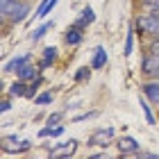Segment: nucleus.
Returning <instances> with one entry per match:
<instances>
[{
	"label": "nucleus",
	"mask_w": 159,
	"mask_h": 159,
	"mask_svg": "<svg viewBox=\"0 0 159 159\" xmlns=\"http://www.w3.org/2000/svg\"><path fill=\"white\" fill-rule=\"evenodd\" d=\"M116 148H118V152L125 155V157H129V155H139V152H141V143L136 141L134 136H120L118 143H116Z\"/></svg>",
	"instance_id": "4"
},
{
	"label": "nucleus",
	"mask_w": 159,
	"mask_h": 159,
	"mask_svg": "<svg viewBox=\"0 0 159 159\" xmlns=\"http://www.w3.org/2000/svg\"><path fill=\"white\" fill-rule=\"evenodd\" d=\"M77 146H80V143L75 139H68V141H61V143H57V146H52L48 155L50 157H73Z\"/></svg>",
	"instance_id": "3"
},
{
	"label": "nucleus",
	"mask_w": 159,
	"mask_h": 159,
	"mask_svg": "<svg viewBox=\"0 0 159 159\" xmlns=\"http://www.w3.org/2000/svg\"><path fill=\"white\" fill-rule=\"evenodd\" d=\"M134 34H136V30H134V23H132L129 30H127V34H125V48H123V55L125 57H129L134 52Z\"/></svg>",
	"instance_id": "16"
},
{
	"label": "nucleus",
	"mask_w": 159,
	"mask_h": 159,
	"mask_svg": "<svg viewBox=\"0 0 159 159\" xmlns=\"http://www.w3.org/2000/svg\"><path fill=\"white\" fill-rule=\"evenodd\" d=\"M39 75H41V68H39V66H32L30 61L16 70V77H18V80H25V82H32V80H37Z\"/></svg>",
	"instance_id": "10"
},
{
	"label": "nucleus",
	"mask_w": 159,
	"mask_h": 159,
	"mask_svg": "<svg viewBox=\"0 0 159 159\" xmlns=\"http://www.w3.org/2000/svg\"><path fill=\"white\" fill-rule=\"evenodd\" d=\"M114 136H116V129L114 127H98V129H93L91 136L86 139V146L89 148H107V146H111V141H114Z\"/></svg>",
	"instance_id": "2"
},
{
	"label": "nucleus",
	"mask_w": 159,
	"mask_h": 159,
	"mask_svg": "<svg viewBox=\"0 0 159 159\" xmlns=\"http://www.w3.org/2000/svg\"><path fill=\"white\" fill-rule=\"evenodd\" d=\"M98 116V111H84V114H80V116L73 118V123H82V120H89V118H96Z\"/></svg>",
	"instance_id": "22"
},
{
	"label": "nucleus",
	"mask_w": 159,
	"mask_h": 159,
	"mask_svg": "<svg viewBox=\"0 0 159 159\" xmlns=\"http://www.w3.org/2000/svg\"><path fill=\"white\" fill-rule=\"evenodd\" d=\"M25 93H27V82L25 80H18V77L7 89V96H11V98H25Z\"/></svg>",
	"instance_id": "12"
},
{
	"label": "nucleus",
	"mask_w": 159,
	"mask_h": 159,
	"mask_svg": "<svg viewBox=\"0 0 159 159\" xmlns=\"http://www.w3.org/2000/svg\"><path fill=\"white\" fill-rule=\"evenodd\" d=\"M61 116H64V114H61V111H55V114H50V116L46 118V125H50V127H55V125H59V120H61Z\"/></svg>",
	"instance_id": "21"
},
{
	"label": "nucleus",
	"mask_w": 159,
	"mask_h": 159,
	"mask_svg": "<svg viewBox=\"0 0 159 159\" xmlns=\"http://www.w3.org/2000/svg\"><path fill=\"white\" fill-rule=\"evenodd\" d=\"M32 59V55L30 52H23V55H16V57H11L9 61H5V66H2V73H16V70L20 66H25L27 61Z\"/></svg>",
	"instance_id": "6"
},
{
	"label": "nucleus",
	"mask_w": 159,
	"mask_h": 159,
	"mask_svg": "<svg viewBox=\"0 0 159 159\" xmlns=\"http://www.w3.org/2000/svg\"><path fill=\"white\" fill-rule=\"evenodd\" d=\"M43 86V75H39L37 80H32V82H27V93H25V98L27 100H34L39 96V89Z\"/></svg>",
	"instance_id": "14"
},
{
	"label": "nucleus",
	"mask_w": 159,
	"mask_h": 159,
	"mask_svg": "<svg viewBox=\"0 0 159 159\" xmlns=\"http://www.w3.org/2000/svg\"><path fill=\"white\" fill-rule=\"evenodd\" d=\"M139 157H141V159H159V155H157V152H148V150H141Z\"/></svg>",
	"instance_id": "25"
},
{
	"label": "nucleus",
	"mask_w": 159,
	"mask_h": 159,
	"mask_svg": "<svg viewBox=\"0 0 159 159\" xmlns=\"http://www.w3.org/2000/svg\"><path fill=\"white\" fill-rule=\"evenodd\" d=\"M80 18H82L86 25H91L93 20H96V11H93L91 7H84V9H82V14H80Z\"/></svg>",
	"instance_id": "20"
},
{
	"label": "nucleus",
	"mask_w": 159,
	"mask_h": 159,
	"mask_svg": "<svg viewBox=\"0 0 159 159\" xmlns=\"http://www.w3.org/2000/svg\"><path fill=\"white\" fill-rule=\"evenodd\" d=\"M32 148V141H27V139H23L18 143V146H14L11 150H7V155H20V152H27V150Z\"/></svg>",
	"instance_id": "18"
},
{
	"label": "nucleus",
	"mask_w": 159,
	"mask_h": 159,
	"mask_svg": "<svg viewBox=\"0 0 159 159\" xmlns=\"http://www.w3.org/2000/svg\"><path fill=\"white\" fill-rule=\"evenodd\" d=\"M57 59H59V50H57L55 46L43 48V52H41V61H39V68H41V70H46V68L52 66Z\"/></svg>",
	"instance_id": "7"
},
{
	"label": "nucleus",
	"mask_w": 159,
	"mask_h": 159,
	"mask_svg": "<svg viewBox=\"0 0 159 159\" xmlns=\"http://www.w3.org/2000/svg\"><path fill=\"white\" fill-rule=\"evenodd\" d=\"M64 41H66L68 46H80V43L84 41V30L77 27V25H70L66 30V34H64Z\"/></svg>",
	"instance_id": "11"
},
{
	"label": "nucleus",
	"mask_w": 159,
	"mask_h": 159,
	"mask_svg": "<svg viewBox=\"0 0 159 159\" xmlns=\"http://www.w3.org/2000/svg\"><path fill=\"white\" fill-rule=\"evenodd\" d=\"M109 61V55H107V48L105 46H96L93 48V55H91V68L93 70H102Z\"/></svg>",
	"instance_id": "5"
},
{
	"label": "nucleus",
	"mask_w": 159,
	"mask_h": 159,
	"mask_svg": "<svg viewBox=\"0 0 159 159\" xmlns=\"http://www.w3.org/2000/svg\"><path fill=\"white\" fill-rule=\"evenodd\" d=\"M52 100H55V93H52V91H43V93H39V96L34 98V105L43 107V105H50Z\"/></svg>",
	"instance_id": "17"
},
{
	"label": "nucleus",
	"mask_w": 159,
	"mask_h": 159,
	"mask_svg": "<svg viewBox=\"0 0 159 159\" xmlns=\"http://www.w3.org/2000/svg\"><path fill=\"white\" fill-rule=\"evenodd\" d=\"M93 70V68H91ZM91 70H89V66H82V68H77L75 70V82H86V80H91Z\"/></svg>",
	"instance_id": "19"
},
{
	"label": "nucleus",
	"mask_w": 159,
	"mask_h": 159,
	"mask_svg": "<svg viewBox=\"0 0 159 159\" xmlns=\"http://www.w3.org/2000/svg\"><path fill=\"white\" fill-rule=\"evenodd\" d=\"M91 157H96V159H102V157H107V150H105V152H96V155H91Z\"/></svg>",
	"instance_id": "27"
},
{
	"label": "nucleus",
	"mask_w": 159,
	"mask_h": 159,
	"mask_svg": "<svg viewBox=\"0 0 159 159\" xmlns=\"http://www.w3.org/2000/svg\"><path fill=\"white\" fill-rule=\"evenodd\" d=\"M61 134H64V125H55L50 129V136H52V139H57V136H61Z\"/></svg>",
	"instance_id": "24"
},
{
	"label": "nucleus",
	"mask_w": 159,
	"mask_h": 159,
	"mask_svg": "<svg viewBox=\"0 0 159 159\" xmlns=\"http://www.w3.org/2000/svg\"><path fill=\"white\" fill-rule=\"evenodd\" d=\"M9 98H11V96H9ZM9 98H5L2 102H0V111H2V114H7V111L11 109V100H9Z\"/></svg>",
	"instance_id": "23"
},
{
	"label": "nucleus",
	"mask_w": 159,
	"mask_h": 159,
	"mask_svg": "<svg viewBox=\"0 0 159 159\" xmlns=\"http://www.w3.org/2000/svg\"><path fill=\"white\" fill-rule=\"evenodd\" d=\"M0 16L9 23H23L25 16H30V2L27 0H0Z\"/></svg>",
	"instance_id": "1"
},
{
	"label": "nucleus",
	"mask_w": 159,
	"mask_h": 159,
	"mask_svg": "<svg viewBox=\"0 0 159 159\" xmlns=\"http://www.w3.org/2000/svg\"><path fill=\"white\" fill-rule=\"evenodd\" d=\"M139 105H141V109H143V116H146V123H148V125H157V118H155V114H152V107H150V100H148V98L143 100V96H141Z\"/></svg>",
	"instance_id": "15"
},
{
	"label": "nucleus",
	"mask_w": 159,
	"mask_h": 159,
	"mask_svg": "<svg viewBox=\"0 0 159 159\" xmlns=\"http://www.w3.org/2000/svg\"><path fill=\"white\" fill-rule=\"evenodd\" d=\"M143 96H146L152 105H159V80H150V82H143Z\"/></svg>",
	"instance_id": "9"
},
{
	"label": "nucleus",
	"mask_w": 159,
	"mask_h": 159,
	"mask_svg": "<svg viewBox=\"0 0 159 159\" xmlns=\"http://www.w3.org/2000/svg\"><path fill=\"white\" fill-rule=\"evenodd\" d=\"M52 27H55V23H52V20H46V23H41V25L37 27V30H34V32L30 34V41H34V43H37V41H41V39L46 37V34H48L50 30H52Z\"/></svg>",
	"instance_id": "13"
},
{
	"label": "nucleus",
	"mask_w": 159,
	"mask_h": 159,
	"mask_svg": "<svg viewBox=\"0 0 159 159\" xmlns=\"http://www.w3.org/2000/svg\"><path fill=\"white\" fill-rule=\"evenodd\" d=\"M141 2H143L146 9H155V7H159V0H141Z\"/></svg>",
	"instance_id": "26"
},
{
	"label": "nucleus",
	"mask_w": 159,
	"mask_h": 159,
	"mask_svg": "<svg viewBox=\"0 0 159 159\" xmlns=\"http://www.w3.org/2000/svg\"><path fill=\"white\" fill-rule=\"evenodd\" d=\"M57 2H59V0H41L39 7L34 9V16H32L30 20H27V23H32V20H43V18H46L48 14L57 7Z\"/></svg>",
	"instance_id": "8"
}]
</instances>
